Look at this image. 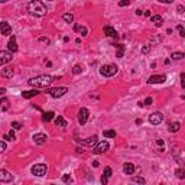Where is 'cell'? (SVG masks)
<instances>
[{
	"label": "cell",
	"mask_w": 185,
	"mask_h": 185,
	"mask_svg": "<svg viewBox=\"0 0 185 185\" xmlns=\"http://www.w3.org/2000/svg\"><path fill=\"white\" fill-rule=\"evenodd\" d=\"M39 94V91L35 88V90H28V91H23L22 93V97L23 98H32V97H36Z\"/></svg>",
	"instance_id": "ac0fdd59"
},
{
	"label": "cell",
	"mask_w": 185,
	"mask_h": 185,
	"mask_svg": "<svg viewBox=\"0 0 185 185\" xmlns=\"http://www.w3.org/2000/svg\"><path fill=\"white\" fill-rule=\"evenodd\" d=\"M149 51H151V46H149V45H146V46H143V48H142V52H143V54H148Z\"/></svg>",
	"instance_id": "60d3db41"
},
{
	"label": "cell",
	"mask_w": 185,
	"mask_h": 185,
	"mask_svg": "<svg viewBox=\"0 0 185 185\" xmlns=\"http://www.w3.org/2000/svg\"><path fill=\"white\" fill-rule=\"evenodd\" d=\"M171 58H172V59H175V61H179V59L185 58V55H184V52H172Z\"/></svg>",
	"instance_id": "4316f807"
},
{
	"label": "cell",
	"mask_w": 185,
	"mask_h": 185,
	"mask_svg": "<svg viewBox=\"0 0 185 185\" xmlns=\"http://www.w3.org/2000/svg\"><path fill=\"white\" fill-rule=\"evenodd\" d=\"M0 1H1V3H6V1H9V0H0Z\"/></svg>",
	"instance_id": "681fc988"
},
{
	"label": "cell",
	"mask_w": 185,
	"mask_h": 185,
	"mask_svg": "<svg viewBox=\"0 0 185 185\" xmlns=\"http://www.w3.org/2000/svg\"><path fill=\"white\" fill-rule=\"evenodd\" d=\"M46 93H48L51 97H54V98H59V97L65 96V94L68 93V88H67V87H55V88L46 90Z\"/></svg>",
	"instance_id": "277c9868"
},
{
	"label": "cell",
	"mask_w": 185,
	"mask_h": 185,
	"mask_svg": "<svg viewBox=\"0 0 185 185\" xmlns=\"http://www.w3.org/2000/svg\"><path fill=\"white\" fill-rule=\"evenodd\" d=\"M104 33L107 36H110V38H119V33L116 32V29H113L112 26H104Z\"/></svg>",
	"instance_id": "2e32d148"
},
{
	"label": "cell",
	"mask_w": 185,
	"mask_h": 185,
	"mask_svg": "<svg viewBox=\"0 0 185 185\" xmlns=\"http://www.w3.org/2000/svg\"><path fill=\"white\" fill-rule=\"evenodd\" d=\"M82 73V65H80V64H77V65H74V68H73V74H81Z\"/></svg>",
	"instance_id": "f546056e"
},
{
	"label": "cell",
	"mask_w": 185,
	"mask_h": 185,
	"mask_svg": "<svg viewBox=\"0 0 185 185\" xmlns=\"http://www.w3.org/2000/svg\"><path fill=\"white\" fill-rule=\"evenodd\" d=\"M162 121H163V114L159 112H155L152 113L151 116H149V123L153 124V126H158V124H161Z\"/></svg>",
	"instance_id": "52a82bcc"
},
{
	"label": "cell",
	"mask_w": 185,
	"mask_h": 185,
	"mask_svg": "<svg viewBox=\"0 0 185 185\" xmlns=\"http://www.w3.org/2000/svg\"><path fill=\"white\" fill-rule=\"evenodd\" d=\"M179 127H181V123H178V121H174V123H169V124H168V130L171 132V133H175V132H178V130H179Z\"/></svg>",
	"instance_id": "ffe728a7"
},
{
	"label": "cell",
	"mask_w": 185,
	"mask_h": 185,
	"mask_svg": "<svg viewBox=\"0 0 185 185\" xmlns=\"http://www.w3.org/2000/svg\"><path fill=\"white\" fill-rule=\"evenodd\" d=\"M1 75H3V77H12V75H13V70H12V68H3Z\"/></svg>",
	"instance_id": "f1b7e54d"
},
{
	"label": "cell",
	"mask_w": 185,
	"mask_h": 185,
	"mask_svg": "<svg viewBox=\"0 0 185 185\" xmlns=\"http://www.w3.org/2000/svg\"><path fill=\"white\" fill-rule=\"evenodd\" d=\"M55 124L56 126H59V127H67V120H65L62 116H58L55 119Z\"/></svg>",
	"instance_id": "44dd1931"
},
{
	"label": "cell",
	"mask_w": 185,
	"mask_h": 185,
	"mask_svg": "<svg viewBox=\"0 0 185 185\" xmlns=\"http://www.w3.org/2000/svg\"><path fill=\"white\" fill-rule=\"evenodd\" d=\"M116 48H117V52H116V58H123L124 55V46L119 43V45H116Z\"/></svg>",
	"instance_id": "603a6c76"
},
{
	"label": "cell",
	"mask_w": 185,
	"mask_h": 185,
	"mask_svg": "<svg viewBox=\"0 0 185 185\" xmlns=\"http://www.w3.org/2000/svg\"><path fill=\"white\" fill-rule=\"evenodd\" d=\"M133 181H135V182H140V184H146V179H145V178H142V177L133 178Z\"/></svg>",
	"instance_id": "d590c367"
},
{
	"label": "cell",
	"mask_w": 185,
	"mask_h": 185,
	"mask_svg": "<svg viewBox=\"0 0 185 185\" xmlns=\"http://www.w3.org/2000/svg\"><path fill=\"white\" fill-rule=\"evenodd\" d=\"M178 13H184V6H178Z\"/></svg>",
	"instance_id": "f6af8a7d"
},
{
	"label": "cell",
	"mask_w": 185,
	"mask_h": 185,
	"mask_svg": "<svg viewBox=\"0 0 185 185\" xmlns=\"http://www.w3.org/2000/svg\"><path fill=\"white\" fill-rule=\"evenodd\" d=\"M7 48L10 52H16L17 51V43H16V36L15 35H12V38L9 39L7 42Z\"/></svg>",
	"instance_id": "9a60e30c"
},
{
	"label": "cell",
	"mask_w": 185,
	"mask_h": 185,
	"mask_svg": "<svg viewBox=\"0 0 185 185\" xmlns=\"http://www.w3.org/2000/svg\"><path fill=\"white\" fill-rule=\"evenodd\" d=\"M0 148H1V152H4V151H6V142H4V139L1 140V143H0Z\"/></svg>",
	"instance_id": "ab89813d"
},
{
	"label": "cell",
	"mask_w": 185,
	"mask_h": 185,
	"mask_svg": "<svg viewBox=\"0 0 185 185\" xmlns=\"http://www.w3.org/2000/svg\"><path fill=\"white\" fill-rule=\"evenodd\" d=\"M46 135H43V133H36L35 136H33V140H35V143L36 145H43V143H46Z\"/></svg>",
	"instance_id": "5bb4252c"
},
{
	"label": "cell",
	"mask_w": 185,
	"mask_h": 185,
	"mask_svg": "<svg viewBox=\"0 0 185 185\" xmlns=\"http://www.w3.org/2000/svg\"><path fill=\"white\" fill-rule=\"evenodd\" d=\"M123 172H124L126 175H132V174L135 172V165L130 163V162H126V163L123 165Z\"/></svg>",
	"instance_id": "e0dca14e"
},
{
	"label": "cell",
	"mask_w": 185,
	"mask_h": 185,
	"mask_svg": "<svg viewBox=\"0 0 185 185\" xmlns=\"http://www.w3.org/2000/svg\"><path fill=\"white\" fill-rule=\"evenodd\" d=\"M136 15H137V16H142V15H143V10L137 9V10H136Z\"/></svg>",
	"instance_id": "ee69618b"
},
{
	"label": "cell",
	"mask_w": 185,
	"mask_h": 185,
	"mask_svg": "<svg viewBox=\"0 0 185 185\" xmlns=\"http://www.w3.org/2000/svg\"><path fill=\"white\" fill-rule=\"evenodd\" d=\"M55 80V77H51V75H38V77H33L28 81V84L33 87V88H46L48 85H51V82Z\"/></svg>",
	"instance_id": "6da1fadb"
},
{
	"label": "cell",
	"mask_w": 185,
	"mask_h": 185,
	"mask_svg": "<svg viewBox=\"0 0 185 185\" xmlns=\"http://www.w3.org/2000/svg\"><path fill=\"white\" fill-rule=\"evenodd\" d=\"M177 31L179 32V36L185 38V28H184V26H181V25H179V26H177Z\"/></svg>",
	"instance_id": "d6a6232c"
},
{
	"label": "cell",
	"mask_w": 185,
	"mask_h": 185,
	"mask_svg": "<svg viewBox=\"0 0 185 185\" xmlns=\"http://www.w3.org/2000/svg\"><path fill=\"white\" fill-rule=\"evenodd\" d=\"M61 181H62V182H71L73 179H71V177H70V175H64V177L61 178Z\"/></svg>",
	"instance_id": "74e56055"
},
{
	"label": "cell",
	"mask_w": 185,
	"mask_h": 185,
	"mask_svg": "<svg viewBox=\"0 0 185 185\" xmlns=\"http://www.w3.org/2000/svg\"><path fill=\"white\" fill-rule=\"evenodd\" d=\"M159 1H161V3H165V4H171L174 0H159Z\"/></svg>",
	"instance_id": "7bdbcfd3"
},
{
	"label": "cell",
	"mask_w": 185,
	"mask_h": 185,
	"mask_svg": "<svg viewBox=\"0 0 185 185\" xmlns=\"http://www.w3.org/2000/svg\"><path fill=\"white\" fill-rule=\"evenodd\" d=\"M9 61H12V52H6V51H0V64L4 65Z\"/></svg>",
	"instance_id": "7c38bea8"
},
{
	"label": "cell",
	"mask_w": 185,
	"mask_h": 185,
	"mask_svg": "<svg viewBox=\"0 0 185 185\" xmlns=\"http://www.w3.org/2000/svg\"><path fill=\"white\" fill-rule=\"evenodd\" d=\"M46 171H48V168L45 163H36L32 166V174L35 177H43L46 174Z\"/></svg>",
	"instance_id": "5b68a950"
},
{
	"label": "cell",
	"mask_w": 185,
	"mask_h": 185,
	"mask_svg": "<svg viewBox=\"0 0 185 185\" xmlns=\"http://www.w3.org/2000/svg\"><path fill=\"white\" fill-rule=\"evenodd\" d=\"M151 20H152V23H155L156 28L162 26V22H163V20H162V16H158V15H156V16H152L151 17Z\"/></svg>",
	"instance_id": "7402d4cb"
},
{
	"label": "cell",
	"mask_w": 185,
	"mask_h": 185,
	"mask_svg": "<svg viewBox=\"0 0 185 185\" xmlns=\"http://www.w3.org/2000/svg\"><path fill=\"white\" fill-rule=\"evenodd\" d=\"M12 127L15 130H19V129H22V124L19 121H12Z\"/></svg>",
	"instance_id": "e575fe53"
},
{
	"label": "cell",
	"mask_w": 185,
	"mask_h": 185,
	"mask_svg": "<svg viewBox=\"0 0 185 185\" xmlns=\"http://www.w3.org/2000/svg\"><path fill=\"white\" fill-rule=\"evenodd\" d=\"M3 139H4V140H13V139H15V133H13V130H10L7 135H3Z\"/></svg>",
	"instance_id": "4dcf8cb0"
},
{
	"label": "cell",
	"mask_w": 185,
	"mask_h": 185,
	"mask_svg": "<svg viewBox=\"0 0 185 185\" xmlns=\"http://www.w3.org/2000/svg\"><path fill=\"white\" fill-rule=\"evenodd\" d=\"M145 16H151V10H146V12H145Z\"/></svg>",
	"instance_id": "7dc6e473"
},
{
	"label": "cell",
	"mask_w": 185,
	"mask_h": 185,
	"mask_svg": "<svg viewBox=\"0 0 185 185\" xmlns=\"http://www.w3.org/2000/svg\"><path fill=\"white\" fill-rule=\"evenodd\" d=\"M62 19H64L67 23H73L74 22V15L73 13H65V15H62Z\"/></svg>",
	"instance_id": "484cf974"
},
{
	"label": "cell",
	"mask_w": 185,
	"mask_h": 185,
	"mask_svg": "<svg viewBox=\"0 0 185 185\" xmlns=\"http://www.w3.org/2000/svg\"><path fill=\"white\" fill-rule=\"evenodd\" d=\"M0 32H1V35H4V36L12 35V26L7 22H1L0 23Z\"/></svg>",
	"instance_id": "8fae6325"
},
{
	"label": "cell",
	"mask_w": 185,
	"mask_h": 185,
	"mask_svg": "<svg viewBox=\"0 0 185 185\" xmlns=\"http://www.w3.org/2000/svg\"><path fill=\"white\" fill-rule=\"evenodd\" d=\"M28 10H29V13H31V15H33V16H38V17L45 16V15L48 13V9H46V6H45L40 0H32V1H29V4H28Z\"/></svg>",
	"instance_id": "7a4b0ae2"
},
{
	"label": "cell",
	"mask_w": 185,
	"mask_h": 185,
	"mask_svg": "<svg viewBox=\"0 0 185 185\" xmlns=\"http://www.w3.org/2000/svg\"><path fill=\"white\" fill-rule=\"evenodd\" d=\"M4 93H6V90H4V88H0V94H1V96H3Z\"/></svg>",
	"instance_id": "c3c4849f"
},
{
	"label": "cell",
	"mask_w": 185,
	"mask_h": 185,
	"mask_svg": "<svg viewBox=\"0 0 185 185\" xmlns=\"http://www.w3.org/2000/svg\"><path fill=\"white\" fill-rule=\"evenodd\" d=\"M129 4H130V0H121V1H119V6H120V7L129 6Z\"/></svg>",
	"instance_id": "8d00e7d4"
},
{
	"label": "cell",
	"mask_w": 185,
	"mask_h": 185,
	"mask_svg": "<svg viewBox=\"0 0 185 185\" xmlns=\"http://www.w3.org/2000/svg\"><path fill=\"white\" fill-rule=\"evenodd\" d=\"M104 175L107 178H110L113 175V171H112V168H110V166H106V168H104Z\"/></svg>",
	"instance_id": "836d02e7"
},
{
	"label": "cell",
	"mask_w": 185,
	"mask_h": 185,
	"mask_svg": "<svg viewBox=\"0 0 185 185\" xmlns=\"http://www.w3.org/2000/svg\"><path fill=\"white\" fill-rule=\"evenodd\" d=\"M103 135H104V137L113 139V137H116V132H114V130H104V132H103Z\"/></svg>",
	"instance_id": "83f0119b"
},
{
	"label": "cell",
	"mask_w": 185,
	"mask_h": 185,
	"mask_svg": "<svg viewBox=\"0 0 185 185\" xmlns=\"http://www.w3.org/2000/svg\"><path fill=\"white\" fill-rule=\"evenodd\" d=\"M166 81V75H151L148 78L149 84H163Z\"/></svg>",
	"instance_id": "9c48e42d"
},
{
	"label": "cell",
	"mask_w": 185,
	"mask_h": 185,
	"mask_svg": "<svg viewBox=\"0 0 185 185\" xmlns=\"http://www.w3.org/2000/svg\"><path fill=\"white\" fill-rule=\"evenodd\" d=\"M119 71V68H117V65L116 64H107V65H103L101 68H100V74L103 75V77H113V75H116Z\"/></svg>",
	"instance_id": "3957f363"
},
{
	"label": "cell",
	"mask_w": 185,
	"mask_h": 185,
	"mask_svg": "<svg viewBox=\"0 0 185 185\" xmlns=\"http://www.w3.org/2000/svg\"><path fill=\"white\" fill-rule=\"evenodd\" d=\"M13 181V177L12 174H9L6 169H0V182H12Z\"/></svg>",
	"instance_id": "30bf717a"
},
{
	"label": "cell",
	"mask_w": 185,
	"mask_h": 185,
	"mask_svg": "<svg viewBox=\"0 0 185 185\" xmlns=\"http://www.w3.org/2000/svg\"><path fill=\"white\" fill-rule=\"evenodd\" d=\"M54 116H55V113H54V112H46V113H43L42 120H43V121H51L52 119H54Z\"/></svg>",
	"instance_id": "cb8c5ba5"
},
{
	"label": "cell",
	"mask_w": 185,
	"mask_h": 185,
	"mask_svg": "<svg viewBox=\"0 0 185 185\" xmlns=\"http://www.w3.org/2000/svg\"><path fill=\"white\" fill-rule=\"evenodd\" d=\"M107 149H109V143H107L106 140H101V142H97L96 145H94V148H93V153L100 155V153H104Z\"/></svg>",
	"instance_id": "8992f818"
},
{
	"label": "cell",
	"mask_w": 185,
	"mask_h": 185,
	"mask_svg": "<svg viewBox=\"0 0 185 185\" xmlns=\"http://www.w3.org/2000/svg\"><path fill=\"white\" fill-rule=\"evenodd\" d=\"M97 139H98V137L94 135V136H91V137H87L85 140H78V139H77V142H80V143H82V145H85V146H90V148H93V146H94L97 142H98Z\"/></svg>",
	"instance_id": "4fadbf2b"
},
{
	"label": "cell",
	"mask_w": 185,
	"mask_h": 185,
	"mask_svg": "<svg viewBox=\"0 0 185 185\" xmlns=\"http://www.w3.org/2000/svg\"><path fill=\"white\" fill-rule=\"evenodd\" d=\"M107 182H109V178L106 177V175H103V177H101V184H107Z\"/></svg>",
	"instance_id": "b9f144b4"
},
{
	"label": "cell",
	"mask_w": 185,
	"mask_h": 185,
	"mask_svg": "<svg viewBox=\"0 0 185 185\" xmlns=\"http://www.w3.org/2000/svg\"><path fill=\"white\" fill-rule=\"evenodd\" d=\"M152 103H153V98H152V97H148L145 101H143V104H145V106H149V104H152Z\"/></svg>",
	"instance_id": "f35d334b"
},
{
	"label": "cell",
	"mask_w": 185,
	"mask_h": 185,
	"mask_svg": "<svg viewBox=\"0 0 185 185\" xmlns=\"http://www.w3.org/2000/svg\"><path fill=\"white\" fill-rule=\"evenodd\" d=\"M0 103H1V109H3V110H7V107H9V106H7L9 100H7V98H6V97H3Z\"/></svg>",
	"instance_id": "1f68e13d"
},
{
	"label": "cell",
	"mask_w": 185,
	"mask_h": 185,
	"mask_svg": "<svg viewBox=\"0 0 185 185\" xmlns=\"http://www.w3.org/2000/svg\"><path fill=\"white\" fill-rule=\"evenodd\" d=\"M88 116H90V112L85 109V107H81L80 112H78V123L80 124H85L87 120H88Z\"/></svg>",
	"instance_id": "ba28073f"
},
{
	"label": "cell",
	"mask_w": 185,
	"mask_h": 185,
	"mask_svg": "<svg viewBox=\"0 0 185 185\" xmlns=\"http://www.w3.org/2000/svg\"><path fill=\"white\" fill-rule=\"evenodd\" d=\"M40 42H46V43H49V39L48 38H39Z\"/></svg>",
	"instance_id": "bcb514c9"
},
{
	"label": "cell",
	"mask_w": 185,
	"mask_h": 185,
	"mask_svg": "<svg viewBox=\"0 0 185 185\" xmlns=\"http://www.w3.org/2000/svg\"><path fill=\"white\" fill-rule=\"evenodd\" d=\"M175 177L179 178V179H185V169L184 168H178L175 171Z\"/></svg>",
	"instance_id": "d4e9b609"
},
{
	"label": "cell",
	"mask_w": 185,
	"mask_h": 185,
	"mask_svg": "<svg viewBox=\"0 0 185 185\" xmlns=\"http://www.w3.org/2000/svg\"><path fill=\"white\" fill-rule=\"evenodd\" d=\"M74 31H75V32H78V33H81L82 36H85V35L88 33L87 28H85V26H82V25H80V23H77L75 26H74Z\"/></svg>",
	"instance_id": "d6986e66"
}]
</instances>
